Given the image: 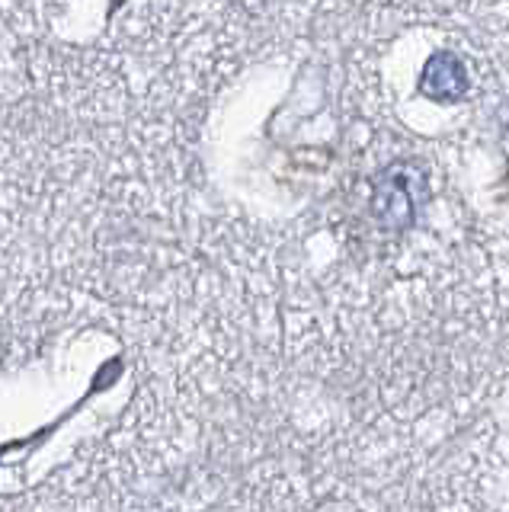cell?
<instances>
[{"mask_svg": "<svg viewBox=\"0 0 509 512\" xmlns=\"http://www.w3.org/2000/svg\"><path fill=\"white\" fill-rule=\"evenodd\" d=\"M426 74H439V80H423V93H429L433 100H455V96L465 90V68H461V61L452 55V52H442L429 61Z\"/></svg>", "mask_w": 509, "mask_h": 512, "instance_id": "obj_1", "label": "cell"}]
</instances>
